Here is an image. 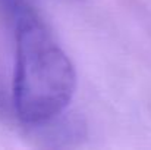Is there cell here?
<instances>
[{"label":"cell","mask_w":151,"mask_h":150,"mask_svg":"<svg viewBox=\"0 0 151 150\" xmlns=\"http://www.w3.org/2000/svg\"><path fill=\"white\" fill-rule=\"evenodd\" d=\"M15 22L13 107L27 125L54 121L76 88L72 60L38 15L22 0H9Z\"/></svg>","instance_id":"6da1fadb"}]
</instances>
